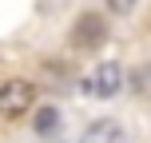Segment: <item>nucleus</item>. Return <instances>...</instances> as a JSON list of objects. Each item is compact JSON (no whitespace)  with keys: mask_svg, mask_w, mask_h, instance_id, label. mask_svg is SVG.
Instances as JSON below:
<instances>
[{"mask_svg":"<svg viewBox=\"0 0 151 143\" xmlns=\"http://www.w3.org/2000/svg\"><path fill=\"white\" fill-rule=\"evenodd\" d=\"M104 36H107V24H104V16H96V12H83L80 20H76V28H72V48H99L104 44Z\"/></svg>","mask_w":151,"mask_h":143,"instance_id":"nucleus-3","label":"nucleus"},{"mask_svg":"<svg viewBox=\"0 0 151 143\" xmlns=\"http://www.w3.org/2000/svg\"><path fill=\"white\" fill-rule=\"evenodd\" d=\"M80 143H123V127H119L115 119H96V123L80 135Z\"/></svg>","mask_w":151,"mask_h":143,"instance_id":"nucleus-4","label":"nucleus"},{"mask_svg":"<svg viewBox=\"0 0 151 143\" xmlns=\"http://www.w3.org/2000/svg\"><path fill=\"white\" fill-rule=\"evenodd\" d=\"M123 88V68L119 64H99V68H91L88 72V80H83V96H99V99H107V96H115V91Z\"/></svg>","mask_w":151,"mask_h":143,"instance_id":"nucleus-2","label":"nucleus"},{"mask_svg":"<svg viewBox=\"0 0 151 143\" xmlns=\"http://www.w3.org/2000/svg\"><path fill=\"white\" fill-rule=\"evenodd\" d=\"M32 127H36L40 135H52V131L60 127V111H56V107H40L36 119H32Z\"/></svg>","mask_w":151,"mask_h":143,"instance_id":"nucleus-5","label":"nucleus"},{"mask_svg":"<svg viewBox=\"0 0 151 143\" xmlns=\"http://www.w3.org/2000/svg\"><path fill=\"white\" fill-rule=\"evenodd\" d=\"M32 99H36V88L28 80H4L0 83V115L4 119H20L24 111H32Z\"/></svg>","mask_w":151,"mask_h":143,"instance_id":"nucleus-1","label":"nucleus"},{"mask_svg":"<svg viewBox=\"0 0 151 143\" xmlns=\"http://www.w3.org/2000/svg\"><path fill=\"white\" fill-rule=\"evenodd\" d=\"M107 4V12H115V16H127L131 8H135V0H104Z\"/></svg>","mask_w":151,"mask_h":143,"instance_id":"nucleus-6","label":"nucleus"}]
</instances>
